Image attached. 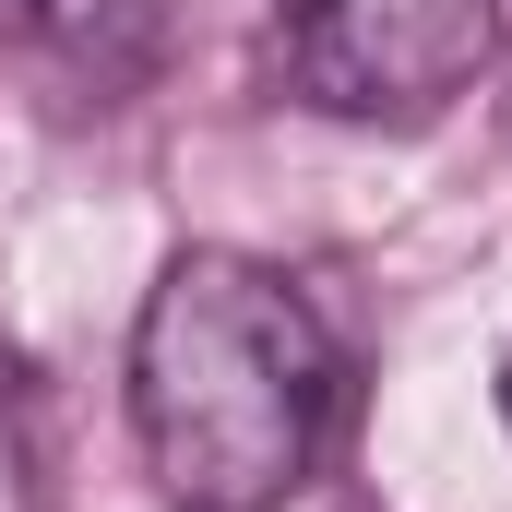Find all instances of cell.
Listing matches in <instances>:
<instances>
[{"mask_svg": "<svg viewBox=\"0 0 512 512\" xmlns=\"http://www.w3.org/2000/svg\"><path fill=\"white\" fill-rule=\"evenodd\" d=\"M131 429L167 512H274L334 429V334L251 251H179L131 334Z\"/></svg>", "mask_w": 512, "mask_h": 512, "instance_id": "cell-1", "label": "cell"}, {"mask_svg": "<svg viewBox=\"0 0 512 512\" xmlns=\"http://www.w3.org/2000/svg\"><path fill=\"white\" fill-rule=\"evenodd\" d=\"M501 429H512V358H501Z\"/></svg>", "mask_w": 512, "mask_h": 512, "instance_id": "cell-4", "label": "cell"}, {"mask_svg": "<svg viewBox=\"0 0 512 512\" xmlns=\"http://www.w3.org/2000/svg\"><path fill=\"white\" fill-rule=\"evenodd\" d=\"M155 24H167V0H0L12 48H48V60L96 72V84H131L155 60Z\"/></svg>", "mask_w": 512, "mask_h": 512, "instance_id": "cell-3", "label": "cell"}, {"mask_svg": "<svg viewBox=\"0 0 512 512\" xmlns=\"http://www.w3.org/2000/svg\"><path fill=\"white\" fill-rule=\"evenodd\" d=\"M274 84L322 120H441L501 60V0H274Z\"/></svg>", "mask_w": 512, "mask_h": 512, "instance_id": "cell-2", "label": "cell"}]
</instances>
